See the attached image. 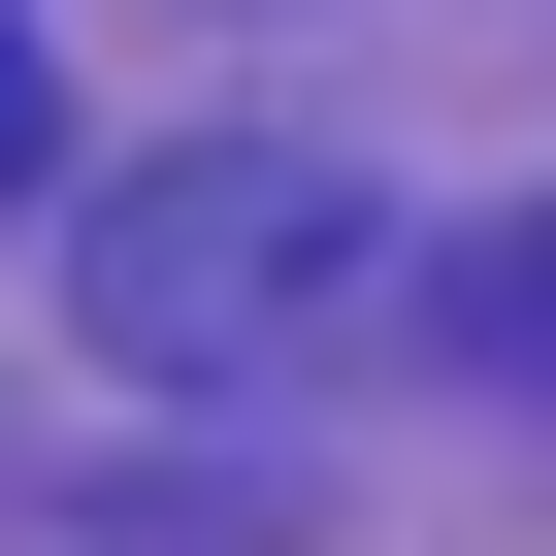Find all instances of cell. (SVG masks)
Returning a JSON list of instances; mask_svg holds the SVG:
<instances>
[{
	"mask_svg": "<svg viewBox=\"0 0 556 556\" xmlns=\"http://www.w3.org/2000/svg\"><path fill=\"white\" fill-rule=\"evenodd\" d=\"M491 328H523V361H556V262H491Z\"/></svg>",
	"mask_w": 556,
	"mask_h": 556,
	"instance_id": "3",
	"label": "cell"
},
{
	"mask_svg": "<svg viewBox=\"0 0 556 556\" xmlns=\"http://www.w3.org/2000/svg\"><path fill=\"white\" fill-rule=\"evenodd\" d=\"M361 295H393V229H361L328 164H262V131H229V164H131V197L66 229V328H99L131 393H262V361H328Z\"/></svg>",
	"mask_w": 556,
	"mask_h": 556,
	"instance_id": "1",
	"label": "cell"
},
{
	"mask_svg": "<svg viewBox=\"0 0 556 556\" xmlns=\"http://www.w3.org/2000/svg\"><path fill=\"white\" fill-rule=\"evenodd\" d=\"M34 164H66V66H34V34H0V197H34Z\"/></svg>",
	"mask_w": 556,
	"mask_h": 556,
	"instance_id": "2",
	"label": "cell"
}]
</instances>
